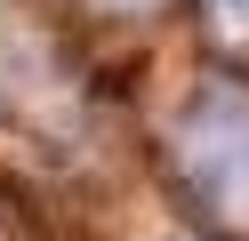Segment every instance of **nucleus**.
<instances>
[{
    "mask_svg": "<svg viewBox=\"0 0 249 241\" xmlns=\"http://www.w3.org/2000/svg\"><path fill=\"white\" fill-rule=\"evenodd\" d=\"M113 8H145V0H113Z\"/></svg>",
    "mask_w": 249,
    "mask_h": 241,
    "instance_id": "nucleus-2",
    "label": "nucleus"
},
{
    "mask_svg": "<svg viewBox=\"0 0 249 241\" xmlns=\"http://www.w3.org/2000/svg\"><path fill=\"white\" fill-rule=\"evenodd\" d=\"M177 153H185V177H193L201 201L217 217L249 225V96L233 80H209L193 96V112L177 129Z\"/></svg>",
    "mask_w": 249,
    "mask_h": 241,
    "instance_id": "nucleus-1",
    "label": "nucleus"
}]
</instances>
